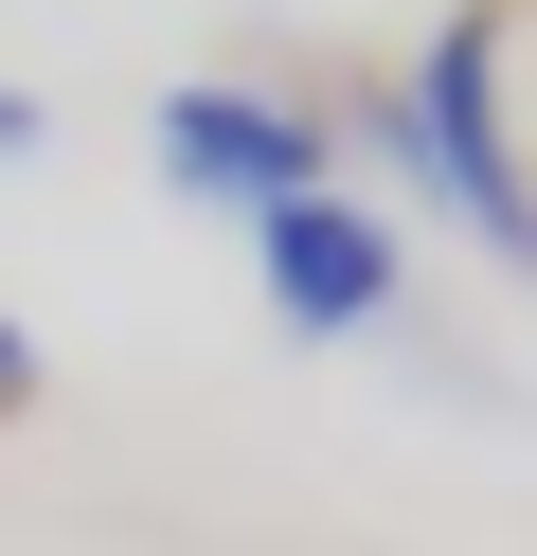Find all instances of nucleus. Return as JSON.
Returning <instances> with one entry per match:
<instances>
[{
    "mask_svg": "<svg viewBox=\"0 0 537 556\" xmlns=\"http://www.w3.org/2000/svg\"><path fill=\"white\" fill-rule=\"evenodd\" d=\"M358 162H376V180H412L484 269H537V180H520V144H501V0L430 18L412 73L358 90Z\"/></svg>",
    "mask_w": 537,
    "mask_h": 556,
    "instance_id": "f257e3e1",
    "label": "nucleus"
},
{
    "mask_svg": "<svg viewBox=\"0 0 537 556\" xmlns=\"http://www.w3.org/2000/svg\"><path fill=\"white\" fill-rule=\"evenodd\" d=\"M54 144V109H36V90H0V162H36Z\"/></svg>",
    "mask_w": 537,
    "mask_h": 556,
    "instance_id": "20e7f679",
    "label": "nucleus"
},
{
    "mask_svg": "<svg viewBox=\"0 0 537 556\" xmlns=\"http://www.w3.org/2000/svg\"><path fill=\"white\" fill-rule=\"evenodd\" d=\"M0 413H36V341L18 324H0Z\"/></svg>",
    "mask_w": 537,
    "mask_h": 556,
    "instance_id": "39448f33",
    "label": "nucleus"
},
{
    "mask_svg": "<svg viewBox=\"0 0 537 556\" xmlns=\"http://www.w3.org/2000/svg\"><path fill=\"white\" fill-rule=\"evenodd\" d=\"M251 288L286 341H376L412 305V233L376 198H286V216H251Z\"/></svg>",
    "mask_w": 537,
    "mask_h": 556,
    "instance_id": "7ed1b4c3",
    "label": "nucleus"
},
{
    "mask_svg": "<svg viewBox=\"0 0 537 556\" xmlns=\"http://www.w3.org/2000/svg\"><path fill=\"white\" fill-rule=\"evenodd\" d=\"M143 162H162L197 216H286V198H341L322 162H341V126L305 109V90H251V73H179L162 109H143Z\"/></svg>",
    "mask_w": 537,
    "mask_h": 556,
    "instance_id": "f03ea898",
    "label": "nucleus"
}]
</instances>
